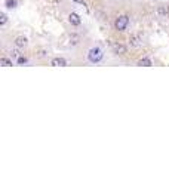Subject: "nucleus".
Listing matches in <instances>:
<instances>
[{
  "label": "nucleus",
  "instance_id": "obj_6",
  "mask_svg": "<svg viewBox=\"0 0 169 178\" xmlns=\"http://www.w3.org/2000/svg\"><path fill=\"white\" fill-rule=\"evenodd\" d=\"M113 52L116 55H123V53H126V46L125 45H114L113 46Z\"/></svg>",
  "mask_w": 169,
  "mask_h": 178
},
{
  "label": "nucleus",
  "instance_id": "obj_4",
  "mask_svg": "<svg viewBox=\"0 0 169 178\" xmlns=\"http://www.w3.org/2000/svg\"><path fill=\"white\" fill-rule=\"evenodd\" d=\"M27 43H28V40H27V37H24V36H19V37H17V39H15V46H17V48H19V49L26 48Z\"/></svg>",
  "mask_w": 169,
  "mask_h": 178
},
{
  "label": "nucleus",
  "instance_id": "obj_10",
  "mask_svg": "<svg viewBox=\"0 0 169 178\" xmlns=\"http://www.w3.org/2000/svg\"><path fill=\"white\" fill-rule=\"evenodd\" d=\"M17 5H18V2L17 0H6L5 2V6L8 9H14V8H17Z\"/></svg>",
  "mask_w": 169,
  "mask_h": 178
},
{
  "label": "nucleus",
  "instance_id": "obj_3",
  "mask_svg": "<svg viewBox=\"0 0 169 178\" xmlns=\"http://www.w3.org/2000/svg\"><path fill=\"white\" fill-rule=\"evenodd\" d=\"M68 21H70V24H71V26H74V27H77V26H80V24H82L80 17H79L77 14H74V12H71V14L68 15Z\"/></svg>",
  "mask_w": 169,
  "mask_h": 178
},
{
  "label": "nucleus",
  "instance_id": "obj_13",
  "mask_svg": "<svg viewBox=\"0 0 169 178\" xmlns=\"http://www.w3.org/2000/svg\"><path fill=\"white\" fill-rule=\"evenodd\" d=\"M26 62H27L26 57H18V64H19V65H22V64H26Z\"/></svg>",
  "mask_w": 169,
  "mask_h": 178
},
{
  "label": "nucleus",
  "instance_id": "obj_7",
  "mask_svg": "<svg viewBox=\"0 0 169 178\" xmlns=\"http://www.w3.org/2000/svg\"><path fill=\"white\" fill-rule=\"evenodd\" d=\"M129 43H131V46H134V48H138V46H141V40H140V37L138 36H131L129 37Z\"/></svg>",
  "mask_w": 169,
  "mask_h": 178
},
{
  "label": "nucleus",
  "instance_id": "obj_9",
  "mask_svg": "<svg viewBox=\"0 0 169 178\" xmlns=\"http://www.w3.org/2000/svg\"><path fill=\"white\" fill-rule=\"evenodd\" d=\"M157 14L162 15V17H166L169 14V6H162V8H159L157 9Z\"/></svg>",
  "mask_w": 169,
  "mask_h": 178
},
{
  "label": "nucleus",
  "instance_id": "obj_12",
  "mask_svg": "<svg viewBox=\"0 0 169 178\" xmlns=\"http://www.w3.org/2000/svg\"><path fill=\"white\" fill-rule=\"evenodd\" d=\"M0 18H2V19H0V26L3 27L6 22H8V17H6V14H2V15H0Z\"/></svg>",
  "mask_w": 169,
  "mask_h": 178
},
{
  "label": "nucleus",
  "instance_id": "obj_11",
  "mask_svg": "<svg viewBox=\"0 0 169 178\" xmlns=\"http://www.w3.org/2000/svg\"><path fill=\"white\" fill-rule=\"evenodd\" d=\"M0 64H2L3 67H10V65H14V64H12V61H10V59H8V58H5V57L0 59Z\"/></svg>",
  "mask_w": 169,
  "mask_h": 178
},
{
  "label": "nucleus",
  "instance_id": "obj_8",
  "mask_svg": "<svg viewBox=\"0 0 169 178\" xmlns=\"http://www.w3.org/2000/svg\"><path fill=\"white\" fill-rule=\"evenodd\" d=\"M138 65H140V67H151L153 62H151V59L143 58V59H140V61H138Z\"/></svg>",
  "mask_w": 169,
  "mask_h": 178
},
{
  "label": "nucleus",
  "instance_id": "obj_2",
  "mask_svg": "<svg viewBox=\"0 0 169 178\" xmlns=\"http://www.w3.org/2000/svg\"><path fill=\"white\" fill-rule=\"evenodd\" d=\"M128 24H129V18H128L126 15H120V17L114 21V28H116L117 31H125Z\"/></svg>",
  "mask_w": 169,
  "mask_h": 178
},
{
  "label": "nucleus",
  "instance_id": "obj_1",
  "mask_svg": "<svg viewBox=\"0 0 169 178\" xmlns=\"http://www.w3.org/2000/svg\"><path fill=\"white\" fill-rule=\"evenodd\" d=\"M102 58H104V52H102V49L101 48H98V46L91 48L89 52H88V59H89L92 64H98Z\"/></svg>",
  "mask_w": 169,
  "mask_h": 178
},
{
  "label": "nucleus",
  "instance_id": "obj_5",
  "mask_svg": "<svg viewBox=\"0 0 169 178\" xmlns=\"http://www.w3.org/2000/svg\"><path fill=\"white\" fill-rule=\"evenodd\" d=\"M51 65L52 67H65V65H67V61H65V59L64 58H53L51 61Z\"/></svg>",
  "mask_w": 169,
  "mask_h": 178
}]
</instances>
